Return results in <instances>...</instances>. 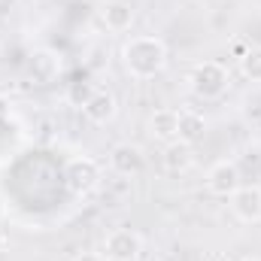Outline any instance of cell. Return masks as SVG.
<instances>
[{"mask_svg": "<svg viewBox=\"0 0 261 261\" xmlns=\"http://www.w3.org/2000/svg\"><path fill=\"white\" fill-rule=\"evenodd\" d=\"M189 88L200 100H219L231 88V70L222 61H200L189 73Z\"/></svg>", "mask_w": 261, "mask_h": 261, "instance_id": "obj_2", "label": "cell"}, {"mask_svg": "<svg viewBox=\"0 0 261 261\" xmlns=\"http://www.w3.org/2000/svg\"><path fill=\"white\" fill-rule=\"evenodd\" d=\"M203 134H206V119H203V113L182 110V113H179V140L189 143V146H195L197 140H203Z\"/></svg>", "mask_w": 261, "mask_h": 261, "instance_id": "obj_13", "label": "cell"}, {"mask_svg": "<svg viewBox=\"0 0 261 261\" xmlns=\"http://www.w3.org/2000/svg\"><path fill=\"white\" fill-rule=\"evenodd\" d=\"M161 164H164V170L173 173V176L189 173V170L195 167V146H189V143H182V140L167 143L164 152H161Z\"/></svg>", "mask_w": 261, "mask_h": 261, "instance_id": "obj_12", "label": "cell"}, {"mask_svg": "<svg viewBox=\"0 0 261 261\" xmlns=\"http://www.w3.org/2000/svg\"><path fill=\"white\" fill-rule=\"evenodd\" d=\"M167 46L161 37H152V34H140V37H130L128 43L122 46V64L125 73L130 79H155L164 67H167Z\"/></svg>", "mask_w": 261, "mask_h": 261, "instance_id": "obj_1", "label": "cell"}, {"mask_svg": "<svg viewBox=\"0 0 261 261\" xmlns=\"http://www.w3.org/2000/svg\"><path fill=\"white\" fill-rule=\"evenodd\" d=\"M82 116H85L91 125H110V122L119 116V100H116V94L107 91V88L91 91V94L82 100Z\"/></svg>", "mask_w": 261, "mask_h": 261, "instance_id": "obj_7", "label": "cell"}, {"mask_svg": "<svg viewBox=\"0 0 261 261\" xmlns=\"http://www.w3.org/2000/svg\"><path fill=\"white\" fill-rule=\"evenodd\" d=\"M228 200H231V213H234L237 222H243V225L261 222V189L258 186H240Z\"/></svg>", "mask_w": 261, "mask_h": 261, "instance_id": "obj_8", "label": "cell"}, {"mask_svg": "<svg viewBox=\"0 0 261 261\" xmlns=\"http://www.w3.org/2000/svg\"><path fill=\"white\" fill-rule=\"evenodd\" d=\"M3 219H6V197L0 195V222H3Z\"/></svg>", "mask_w": 261, "mask_h": 261, "instance_id": "obj_17", "label": "cell"}, {"mask_svg": "<svg viewBox=\"0 0 261 261\" xmlns=\"http://www.w3.org/2000/svg\"><path fill=\"white\" fill-rule=\"evenodd\" d=\"M206 192L213 197H231L243 182H240V167L234 158H219L216 164H210L206 170Z\"/></svg>", "mask_w": 261, "mask_h": 261, "instance_id": "obj_4", "label": "cell"}, {"mask_svg": "<svg viewBox=\"0 0 261 261\" xmlns=\"http://www.w3.org/2000/svg\"><path fill=\"white\" fill-rule=\"evenodd\" d=\"M73 261H107V255H97V252H82V255H76Z\"/></svg>", "mask_w": 261, "mask_h": 261, "instance_id": "obj_15", "label": "cell"}, {"mask_svg": "<svg viewBox=\"0 0 261 261\" xmlns=\"http://www.w3.org/2000/svg\"><path fill=\"white\" fill-rule=\"evenodd\" d=\"M216 261H234V258H228V255H219V258H216Z\"/></svg>", "mask_w": 261, "mask_h": 261, "instance_id": "obj_18", "label": "cell"}, {"mask_svg": "<svg viewBox=\"0 0 261 261\" xmlns=\"http://www.w3.org/2000/svg\"><path fill=\"white\" fill-rule=\"evenodd\" d=\"M28 73H31V79H34L37 85L55 82L58 73H61V55H58L55 49H37V52L31 55V61H28Z\"/></svg>", "mask_w": 261, "mask_h": 261, "instance_id": "obj_10", "label": "cell"}, {"mask_svg": "<svg viewBox=\"0 0 261 261\" xmlns=\"http://www.w3.org/2000/svg\"><path fill=\"white\" fill-rule=\"evenodd\" d=\"M6 249H9V234L0 228V255H6Z\"/></svg>", "mask_w": 261, "mask_h": 261, "instance_id": "obj_16", "label": "cell"}, {"mask_svg": "<svg viewBox=\"0 0 261 261\" xmlns=\"http://www.w3.org/2000/svg\"><path fill=\"white\" fill-rule=\"evenodd\" d=\"M149 137L158 140V143H173L179 140V110L173 107H161L149 116Z\"/></svg>", "mask_w": 261, "mask_h": 261, "instance_id": "obj_11", "label": "cell"}, {"mask_svg": "<svg viewBox=\"0 0 261 261\" xmlns=\"http://www.w3.org/2000/svg\"><path fill=\"white\" fill-rule=\"evenodd\" d=\"M237 67H240V76H243V79L261 82V46H249V49L237 58Z\"/></svg>", "mask_w": 261, "mask_h": 261, "instance_id": "obj_14", "label": "cell"}, {"mask_svg": "<svg viewBox=\"0 0 261 261\" xmlns=\"http://www.w3.org/2000/svg\"><path fill=\"white\" fill-rule=\"evenodd\" d=\"M103 252H107V261H137L143 252V237L130 228H116L107 234Z\"/></svg>", "mask_w": 261, "mask_h": 261, "instance_id": "obj_5", "label": "cell"}, {"mask_svg": "<svg viewBox=\"0 0 261 261\" xmlns=\"http://www.w3.org/2000/svg\"><path fill=\"white\" fill-rule=\"evenodd\" d=\"M103 179V170L100 164L91 158V155H79V158H70L64 167V186L73 195H88L100 186Z\"/></svg>", "mask_w": 261, "mask_h": 261, "instance_id": "obj_3", "label": "cell"}, {"mask_svg": "<svg viewBox=\"0 0 261 261\" xmlns=\"http://www.w3.org/2000/svg\"><path fill=\"white\" fill-rule=\"evenodd\" d=\"M107 164L116 176H137L146 167V155L137 143H116L107 155Z\"/></svg>", "mask_w": 261, "mask_h": 261, "instance_id": "obj_6", "label": "cell"}, {"mask_svg": "<svg viewBox=\"0 0 261 261\" xmlns=\"http://www.w3.org/2000/svg\"><path fill=\"white\" fill-rule=\"evenodd\" d=\"M100 21H103V28L107 31H113V34H125L134 28V18H137V12H134V6H130L128 0H107V3H100Z\"/></svg>", "mask_w": 261, "mask_h": 261, "instance_id": "obj_9", "label": "cell"}]
</instances>
